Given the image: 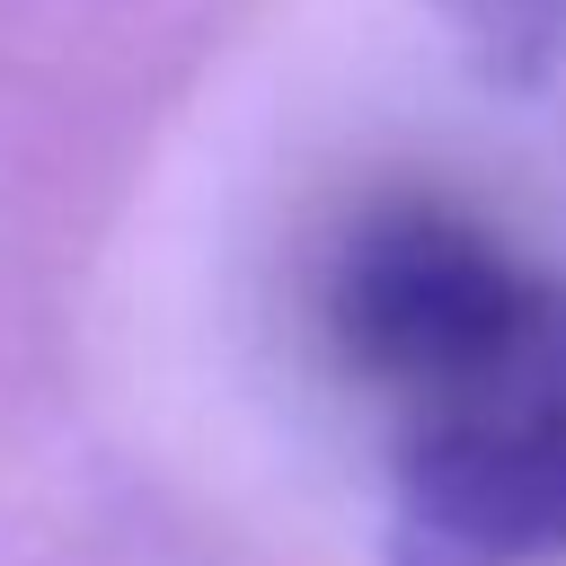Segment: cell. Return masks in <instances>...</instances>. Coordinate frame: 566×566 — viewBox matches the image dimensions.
Instances as JSON below:
<instances>
[{
  "label": "cell",
  "mask_w": 566,
  "mask_h": 566,
  "mask_svg": "<svg viewBox=\"0 0 566 566\" xmlns=\"http://www.w3.org/2000/svg\"><path fill=\"white\" fill-rule=\"evenodd\" d=\"M424 9L486 88L539 97L566 80V0H424Z\"/></svg>",
  "instance_id": "obj_2"
},
{
  "label": "cell",
  "mask_w": 566,
  "mask_h": 566,
  "mask_svg": "<svg viewBox=\"0 0 566 566\" xmlns=\"http://www.w3.org/2000/svg\"><path fill=\"white\" fill-rule=\"evenodd\" d=\"M380 416V566H566V274L451 195H371L318 274Z\"/></svg>",
  "instance_id": "obj_1"
}]
</instances>
